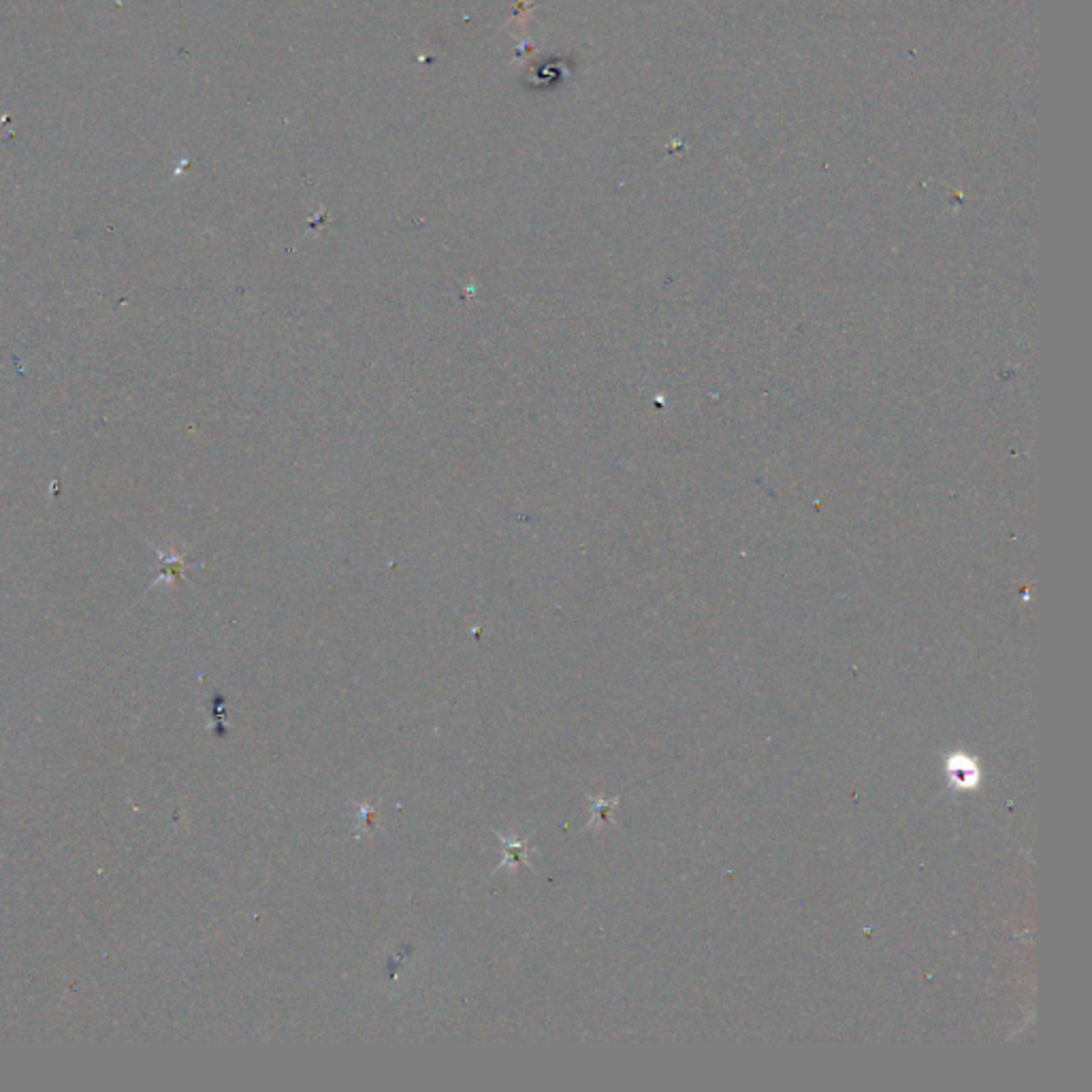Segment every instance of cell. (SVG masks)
I'll list each match as a JSON object with an SVG mask.
<instances>
[{
	"mask_svg": "<svg viewBox=\"0 0 1092 1092\" xmlns=\"http://www.w3.org/2000/svg\"><path fill=\"white\" fill-rule=\"evenodd\" d=\"M947 772H950L954 788H975L979 783V768L975 760L967 755H954L947 764Z\"/></svg>",
	"mask_w": 1092,
	"mask_h": 1092,
	"instance_id": "obj_1",
	"label": "cell"
},
{
	"mask_svg": "<svg viewBox=\"0 0 1092 1092\" xmlns=\"http://www.w3.org/2000/svg\"><path fill=\"white\" fill-rule=\"evenodd\" d=\"M506 849V856L501 860L500 866L504 864H528V843L529 839H525L523 843H508L501 839Z\"/></svg>",
	"mask_w": 1092,
	"mask_h": 1092,
	"instance_id": "obj_2",
	"label": "cell"
}]
</instances>
